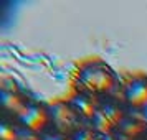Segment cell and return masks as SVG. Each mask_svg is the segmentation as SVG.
Returning <instances> with one entry per match:
<instances>
[{
  "label": "cell",
  "instance_id": "9",
  "mask_svg": "<svg viewBox=\"0 0 147 140\" xmlns=\"http://www.w3.org/2000/svg\"><path fill=\"white\" fill-rule=\"evenodd\" d=\"M0 140H36V139H32L17 122L3 117L2 125H0Z\"/></svg>",
  "mask_w": 147,
  "mask_h": 140
},
{
  "label": "cell",
  "instance_id": "4",
  "mask_svg": "<svg viewBox=\"0 0 147 140\" xmlns=\"http://www.w3.org/2000/svg\"><path fill=\"white\" fill-rule=\"evenodd\" d=\"M12 120L17 122L32 139H38L51 129L48 102H40L35 99L28 100V104Z\"/></svg>",
  "mask_w": 147,
  "mask_h": 140
},
{
  "label": "cell",
  "instance_id": "11",
  "mask_svg": "<svg viewBox=\"0 0 147 140\" xmlns=\"http://www.w3.org/2000/svg\"><path fill=\"white\" fill-rule=\"evenodd\" d=\"M36 140H73V137H68V135H63V133H56L53 130H48L47 133H43Z\"/></svg>",
  "mask_w": 147,
  "mask_h": 140
},
{
  "label": "cell",
  "instance_id": "3",
  "mask_svg": "<svg viewBox=\"0 0 147 140\" xmlns=\"http://www.w3.org/2000/svg\"><path fill=\"white\" fill-rule=\"evenodd\" d=\"M48 107H50V119H51V129L50 130L68 135V137H74L83 129L88 127L84 119L78 114V111L69 102L68 96L50 100Z\"/></svg>",
  "mask_w": 147,
  "mask_h": 140
},
{
  "label": "cell",
  "instance_id": "7",
  "mask_svg": "<svg viewBox=\"0 0 147 140\" xmlns=\"http://www.w3.org/2000/svg\"><path fill=\"white\" fill-rule=\"evenodd\" d=\"M66 96L69 99V102L73 104V107L78 111V114L89 125L91 120L94 119L96 111H98V107H99L102 99H96V97H91V96H86V94H78V92H69Z\"/></svg>",
  "mask_w": 147,
  "mask_h": 140
},
{
  "label": "cell",
  "instance_id": "6",
  "mask_svg": "<svg viewBox=\"0 0 147 140\" xmlns=\"http://www.w3.org/2000/svg\"><path fill=\"white\" fill-rule=\"evenodd\" d=\"M147 130V117L137 114H127L109 140H137Z\"/></svg>",
  "mask_w": 147,
  "mask_h": 140
},
{
  "label": "cell",
  "instance_id": "10",
  "mask_svg": "<svg viewBox=\"0 0 147 140\" xmlns=\"http://www.w3.org/2000/svg\"><path fill=\"white\" fill-rule=\"evenodd\" d=\"M73 140H107V139L106 137H102L101 133H98L93 127L88 125L86 129H83L78 135H74Z\"/></svg>",
  "mask_w": 147,
  "mask_h": 140
},
{
  "label": "cell",
  "instance_id": "1",
  "mask_svg": "<svg viewBox=\"0 0 147 140\" xmlns=\"http://www.w3.org/2000/svg\"><path fill=\"white\" fill-rule=\"evenodd\" d=\"M121 81L119 74L106 60L89 56L74 68L69 92L86 94L96 99H109L117 96Z\"/></svg>",
  "mask_w": 147,
  "mask_h": 140
},
{
  "label": "cell",
  "instance_id": "8",
  "mask_svg": "<svg viewBox=\"0 0 147 140\" xmlns=\"http://www.w3.org/2000/svg\"><path fill=\"white\" fill-rule=\"evenodd\" d=\"M30 99L32 97H28L27 94L20 92V91H15L13 87L12 89L3 87L2 89V107H3L5 117L7 119H13L15 115L28 104Z\"/></svg>",
  "mask_w": 147,
  "mask_h": 140
},
{
  "label": "cell",
  "instance_id": "5",
  "mask_svg": "<svg viewBox=\"0 0 147 140\" xmlns=\"http://www.w3.org/2000/svg\"><path fill=\"white\" fill-rule=\"evenodd\" d=\"M127 114L129 112L126 111V107L121 104L117 96L109 97V99H102L89 127H93L98 133H101L102 137H106L109 140V137L113 135V132L117 129V125L124 120Z\"/></svg>",
  "mask_w": 147,
  "mask_h": 140
},
{
  "label": "cell",
  "instance_id": "12",
  "mask_svg": "<svg viewBox=\"0 0 147 140\" xmlns=\"http://www.w3.org/2000/svg\"><path fill=\"white\" fill-rule=\"evenodd\" d=\"M137 140H147V130H146L144 133H142V135H140V137H139Z\"/></svg>",
  "mask_w": 147,
  "mask_h": 140
},
{
  "label": "cell",
  "instance_id": "2",
  "mask_svg": "<svg viewBox=\"0 0 147 140\" xmlns=\"http://www.w3.org/2000/svg\"><path fill=\"white\" fill-rule=\"evenodd\" d=\"M117 99L126 107L129 114L137 115H147V73L137 71V73L127 74L121 81V87L117 92Z\"/></svg>",
  "mask_w": 147,
  "mask_h": 140
}]
</instances>
